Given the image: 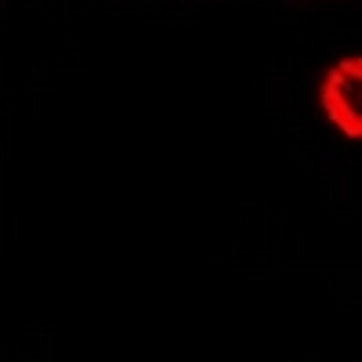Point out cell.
Listing matches in <instances>:
<instances>
[{
	"instance_id": "cell-1",
	"label": "cell",
	"mask_w": 362,
	"mask_h": 362,
	"mask_svg": "<svg viewBox=\"0 0 362 362\" xmlns=\"http://www.w3.org/2000/svg\"><path fill=\"white\" fill-rule=\"evenodd\" d=\"M322 109L344 134L362 138V58H344L329 69L322 80Z\"/></svg>"
}]
</instances>
